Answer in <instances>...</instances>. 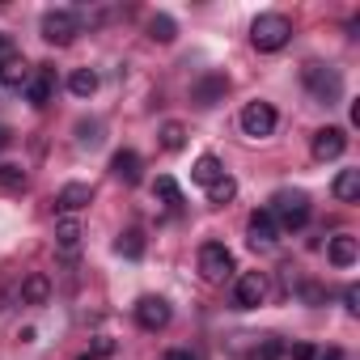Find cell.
<instances>
[{"label":"cell","instance_id":"obj_1","mask_svg":"<svg viewBox=\"0 0 360 360\" xmlns=\"http://www.w3.org/2000/svg\"><path fill=\"white\" fill-rule=\"evenodd\" d=\"M301 85H305V94L318 106H339V98H343V77L330 64H305L301 68Z\"/></svg>","mask_w":360,"mask_h":360},{"label":"cell","instance_id":"obj_2","mask_svg":"<svg viewBox=\"0 0 360 360\" xmlns=\"http://www.w3.org/2000/svg\"><path fill=\"white\" fill-rule=\"evenodd\" d=\"M267 212H271L276 229H301V225L309 221V195H305V191L284 187V191H276V195H271Z\"/></svg>","mask_w":360,"mask_h":360},{"label":"cell","instance_id":"obj_3","mask_svg":"<svg viewBox=\"0 0 360 360\" xmlns=\"http://www.w3.org/2000/svg\"><path fill=\"white\" fill-rule=\"evenodd\" d=\"M288 39H292V22L284 13H259L255 26H250V43L259 51H284Z\"/></svg>","mask_w":360,"mask_h":360},{"label":"cell","instance_id":"obj_4","mask_svg":"<svg viewBox=\"0 0 360 360\" xmlns=\"http://www.w3.org/2000/svg\"><path fill=\"white\" fill-rule=\"evenodd\" d=\"M200 276L208 284H225L233 276V255H229L225 242H204L200 246Z\"/></svg>","mask_w":360,"mask_h":360},{"label":"cell","instance_id":"obj_5","mask_svg":"<svg viewBox=\"0 0 360 360\" xmlns=\"http://www.w3.org/2000/svg\"><path fill=\"white\" fill-rule=\"evenodd\" d=\"M43 39L51 43V47H68L77 34H81V18L72 13V9H51V13H43Z\"/></svg>","mask_w":360,"mask_h":360},{"label":"cell","instance_id":"obj_6","mask_svg":"<svg viewBox=\"0 0 360 360\" xmlns=\"http://www.w3.org/2000/svg\"><path fill=\"white\" fill-rule=\"evenodd\" d=\"M242 131H246L250 140L271 136V131H276V106H271V102H246V106H242Z\"/></svg>","mask_w":360,"mask_h":360},{"label":"cell","instance_id":"obj_7","mask_svg":"<svg viewBox=\"0 0 360 360\" xmlns=\"http://www.w3.org/2000/svg\"><path fill=\"white\" fill-rule=\"evenodd\" d=\"M263 297H267V276H263V271L238 276V284H233V305H238V309H259Z\"/></svg>","mask_w":360,"mask_h":360},{"label":"cell","instance_id":"obj_8","mask_svg":"<svg viewBox=\"0 0 360 360\" xmlns=\"http://www.w3.org/2000/svg\"><path fill=\"white\" fill-rule=\"evenodd\" d=\"M169 318H174V309H169L165 297H140V301H136V322H140L144 330H165Z\"/></svg>","mask_w":360,"mask_h":360},{"label":"cell","instance_id":"obj_9","mask_svg":"<svg viewBox=\"0 0 360 360\" xmlns=\"http://www.w3.org/2000/svg\"><path fill=\"white\" fill-rule=\"evenodd\" d=\"M22 89H26V102H30V106H47L51 94H56V68H47V64L30 68V77H26Z\"/></svg>","mask_w":360,"mask_h":360},{"label":"cell","instance_id":"obj_10","mask_svg":"<svg viewBox=\"0 0 360 360\" xmlns=\"http://www.w3.org/2000/svg\"><path fill=\"white\" fill-rule=\"evenodd\" d=\"M343 148H347V131H343V127H322V131H314V144H309L314 161H335V157H343Z\"/></svg>","mask_w":360,"mask_h":360},{"label":"cell","instance_id":"obj_11","mask_svg":"<svg viewBox=\"0 0 360 360\" xmlns=\"http://www.w3.org/2000/svg\"><path fill=\"white\" fill-rule=\"evenodd\" d=\"M110 174L119 178L123 187H136L140 178H144V161H140V153H136V148H119V153L110 157Z\"/></svg>","mask_w":360,"mask_h":360},{"label":"cell","instance_id":"obj_12","mask_svg":"<svg viewBox=\"0 0 360 360\" xmlns=\"http://www.w3.org/2000/svg\"><path fill=\"white\" fill-rule=\"evenodd\" d=\"M246 238H250V246L259 250H267V246H276V238H280V229H276V221H271V212L267 208H259V212H250V221H246Z\"/></svg>","mask_w":360,"mask_h":360},{"label":"cell","instance_id":"obj_13","mask_svg":"<svg viewBox=\"0 0 360 360\" xmlns=\"http://www.w3.org/2000/svg\"><path fill=\"white\" fill-rule=\"evenodd\" d=\"M85 204H94V187L89 183H68L60 195H56V208L64 212V217H72V212H81Z\"/></svg>","mask_w":360,"mask_h":360},{"label":"cell","instance_id":"obj_14","mask_svg":"<svg viewBox=\"0 0 360 360\" xmlns=\"http://www.w3.org/2000/svg\"><path fill=\"white\" fill-rule=\"evenodd\" d=\"M153 200H157L161 208H169V212L183 208V191H178V183H174L169 174H157V183H153Z\"/></svg>","mask_w":360,"mask_h":360},{"label":"cell","instance_id":"obj_15","mask_svg":"<svg viewBox=\"0 0 360 360\" xmlns=\"http://www.w3.org/2000/svg\"><path fill=\"white\" fill-rule=\"evenodd\" d=\"M326 255H330L335 267H352L356 255H360V242H356L352 233H339V238H330V250H326Z\"/></svg>","mask_w":360,"mask_h":360},{"label":"cell","instance_id":"obj_16","mask_svg":"<svg viewBox=\"0 0 360 360\" xmlns=\"http://www.w3.org/2000/svg\"><path fill=\"white\" fill-rule=\"evenodd\" d=\"M217 178H225V165H221L212 153H204V157L191 165V183H200V187H212Z\"/></svg>","mask_w":360,"mask_h":360},{"label":"cell","instance_id":"obj_17","mask_svg":"<svg viewBox=\"0 0 360 360\" xmlns=\"http://www.w3.org/2000/svg\"><path fill=\"white\" fill-rule=\"evenodd\" d=\"M335 200L339 204H356L360 200V169H339V178H335Z\"/></svg>","mask_w":360,"mask_h":360},{"label":"cell","instance_id":"obj_18","mask_svg":"<svg viewBox=\"0 0 360 360\" xmlns=\"http://www.w3.org/2000/svg\"><path fill=\"white\" fill-rule=\"evenodd\" d=\"M225 89H229V81H225L221 72H212V77H204V81L195 85V102H200V106H217V102L225 98Z\"/></svg>","mask_w":360,"mask_h":360},{"label":"cell","instance_id":"obj_19","mask_svg":"<svg viewBox=\"0 0 360 360\" xmlns=\"http://www.w3.org/2000/svg\"><path fill=\"white\" fill-rule=\"evenodd\" d=\"M56 246L68 250V255L81 246V221H77V217H60V221H56Z\"/></svg>","mask_w":360,"mask_h":360},{"label":"cell","instance_id":"obj_20","mask_svg":"<svg viewBox=\"0 0 360 360\" xmlns=\"http://www.w3.org/2000/svg\"><path fill=\"white\" fill-rule=\"evenodd\" d=\"M47 297H51V280H47V276L34 271V276L22 280V305H43Z\"/></svg>","mask_w":360,"mask_h":360},{"label":"cell","instance_id":"obj_21","mask_svg":"<svg viewBox=\"0 0 360 360\" xmlns=\"http://www.w3.org/2000/svg\"><path fill=\"white\" fill-rule=\"evenodd\" d=\"M115 250H119L123 259H144V233H140V229H123L119 242H115Z\"/></svg>","mask_w":360,"mask_h":360},{"label":"cell","instance_id":"obj_22","mask_svg":"<svg viewBox=\"0 0 360 360\" xmlns=\"http://www.w3.org/2000/svg\"><path fill=\"white\" fill-rule=\"evenodd\" d=\"M68 89H72L77 98H94V94H98V72H89V68H77V72L68 77Z\"/></svg>","mask_w":360,"mask_h":360},{"label":"cell","instance_id":"obj_23","mask_svg":"<svg viewBox=\"0 0 360 360\" xmlns=\"http://www.w3.org/2000/svg\"><path fill=\"white\" fill-rule=\"evenodd\" d=\"M26 77H30V68H26L22 56H13V60L0 64V85H26Z\"/></svg>","mask_w":360,"mask_h":360},{"label":"cell","instance_id":"obj_24","mask_svg":"<svg viewBox=\"0 0 360 360\" xmlns=\"http://www.w3.org/2000/svg\"><path fill=\"white\" fill-rule=\"evenodd\" d=\"M183 144H187V127L169 119V123L161 127V148H165V153H178V148H183Z\"/></svg>","mask_w":360,"mask_h":360},{"label":"cell","instance_id":"obj_25","mask_svg":"<svg viewBox=\"0 0 360 360\" xmlns=\"http://www.w3.org/2000/svg\"><path fill=\"white\" fill-rule=\"evenodd\" d=\"M174 34H178V26H174V18H165V13H157V18L148 22V39H153V43H174Z\"/></svg>","mask_w":360,"mask_h":360},{"label":"cell","instance_id":"obj_26","mask_svg":"<svg viewBox=\"0 0 360 360\" xmlns=\"http://www.w3.org/2000/svg\"><path fill=\"white\" fill-rule=\"evenodd\" d=\"M238 195V183H233V178L225 174V178H217V183L208 187V204H229Z\"/></svg>","mask_w":360,"mask_h":360},{"label":"cell","instance_id":"obj_27","mask_svg":"<svg viewBox=\"0 0 360 360\" xmlns=\"http://www.w3.org/2000/svg\"><path fill=\"white\" fill-rule=\"evenodd\" d=\"M0 187H5V191H22L26 187V169L22 165H0Z\"/></svg>","mask_w":360,"mask_h":360},{"label":"cell","instance_id":"obj_28","mask_svg":"<svg viewBox=\"0 0 360 360\" xmlns=\"http://www.w3.org/2000/svg\"><path fill=\"white\" fill-rule=\"evenodd\" d=\"M255 360H284V343H280L276 335L259 339V347H255Z\"/></svg>","mask_w":360,"mask_h":360},{"label":"cell","instance_id":"obj_29","mask_svg":"<svg viewBox=\"0 0 360 360\" xmlns=\"http://www.w3.org/2000/svg\"><path fill=\"white\" fill-rule=\"evenodd\" d=\"M77 140H81V144H89V148H94V144H102V123H77Z\"/></svg>","mask_w":360,"mask_h":360},{"label":"cell","instance_id":"obj_30","mask_svg":"<svg viewBox=\"0 0 360 360\" xmlns=\"http://www.w3.org/2000/svg\"><path fill=\"white\" fill-rule=\"evenodd\" d=\"M314 343H292V347H284V360H314Z\"/></svg>","mask_w":360,"mask_h":360},{"label":"cell","instance_id":"obj_31","mask_svg":"<svg viewBox=\"0 0 360 360\" xmlns=\"http://www.w3.org/2000/svg\"><path fill=\"white\" fill-rule=\"evenodd\" d=\"M18 56V43H13V34H5V30H0V64H5V60H13Z\"/></svg>","mask_w":360,"mask_h":360},{"label":"cell","instance_id":"obj_32","mask_svg":"<svg viewBox=\"0 0 360 360\" xmlns=\"http://www.w3.org/2000/svg\"><path fill=\"white\" fill-rule=\"evenodd\" d=\"M343 305H347V314H360V288L356 284L343 288Z\"/></svg>","mask_w":360,"mask_h":360},{"label":"cell","instance_id":"obj_33","mask_svg":"<svg viewBox=\"0 0 360 360\" xmlns=\"http://www.w3.org/2000/svg\"><path fill=\"white\" fill-rule=\"evenodd\" d=\"M165 360H200V352H191V347H169Z\"/></svg>","mask_w":360,"mask_h":360},{"label":"cell","instance_id":"obj_34","mask_svg":"<svg viewBox=\"0 0 360 360\" xmlns=\"http://www.w3.org/2000/svg\"><path fill=\"white\" fill-rule=\"evenodd\" d=\"M110 352H115V339H98L89 356H94V360H102V356H110Z\"/></svg>","mask_w":360,"mask_h":360},{"label":"cell","instance_id":"obj_35","mask_svg":"<svg viewBox=\"0 0 360 360\" xmlns=\"http://www.w3.org/2000/svg\"><path fill=\"white\" fill-rule=\"evenodd\" d=\"M314 360H343V352L339 347H322V352H314Z\"/></svg>","mask_w":360,"mask_h":360},{"label":"cell","instance_id":"obj_36","mask_svg":"<svg viewBox=\"0 0 360 360\" xmlns=\"http://www.w3.org/2000/svg\"><path fill=\"white\" fill-rule=\"evenodd\" d=\"M9 140H13V136H9V127H0V148H9Z\"/></svg>","mask_w":360,"mask_h":360},{"label":"cell","instance_id":"obj_37","mask_svg":"<svg viewBox=\"0 0 360 360\" xmlns=\"http://www.w3.org/2000/svg\"><path fill=\"white\" fill-rule=\"evenodd\" d=\"M77 360H94V356H89V352H85V356H77Z\"/></svg>","mask_w":360,"mask_h":360}]
</instances>
